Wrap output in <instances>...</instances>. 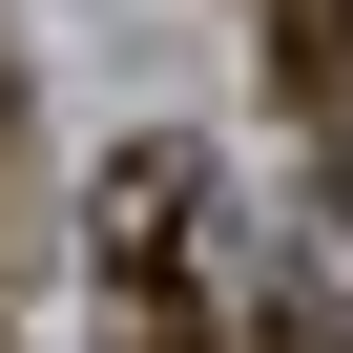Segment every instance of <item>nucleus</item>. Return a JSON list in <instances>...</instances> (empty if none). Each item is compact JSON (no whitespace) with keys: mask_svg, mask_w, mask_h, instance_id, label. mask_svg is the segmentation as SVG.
Returning <instances> with one entry per match:
<instances>
[{"mask_svg":"<svg viewBox=\"0 0 353 353\" xmlns=\"http://www.w3.org/2000/svg\"><path fill=\"white\" fill-rule=\"evenodd\" d=\"M208 166L188 145H104V188H83V270H104V353H229L208 332Z\"/></svg>","mask_w":353,"mask_h":353,"instance_id":"1","label":"nucleus"},{"mask_svg":"<svg viewBox=\"0 0 353 353\" xmlns=\"http://www.w3.org/2000/svg\"><path fill=\"white\" fill-rule=\"evenodd\" d=\"M270 104L353 145V0H270Z\"/></svg>","mask_w":353,"mask_h":353,"instance_id":"2","label":"nucleus"},{"mask_svg":"<svg viewBox=\"0 0 353 353\" xmlns=\"http://www.w3.org/2000/svg\"><path fill=\"white\" fill-rule=\"evenodd\" d=\"M0 166H21V63H0Z\"/></svg>","mask_w":353,"mask_h":353,"instance_id":"3","label":"nucleus"}]
</instances>
